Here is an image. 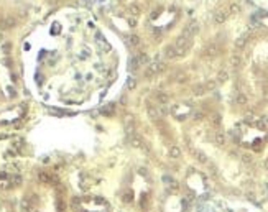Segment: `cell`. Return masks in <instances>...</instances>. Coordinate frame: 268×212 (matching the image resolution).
Returning a JSON list of instances; mask_svg holds the SVG:
<instances>
[{"mask_svg":"<svg viewBox=\"0 0 268 212\" xmlns=\"http://www.w3.org/2000/svg\"><path fill=\"white\" fill-rule=\"evenodd\" d=\"M189 46H191V43H189V38H186V36H179L176 40V53H178V56H183L188 49H189Z\"/></svg>","mask_w":268,"mask_h":212,"instance_id":"cell-1","label":"cell"},{"mask_svg":"<svg viewBox=\"0 0 268 212\" xmlns=\"http://www.w3.org/2000/svg\"><path fill=\"white\" fill-rule=\"evenodd\" d=\"M166 69V64L164 63H151L150 66H148V69H146V73H145V76L146 77H151L153 74H156V73H161V71H164Z\"/></svg>","mask_w":268,"mask_h":212,"instance_id":"cell-2","label":"cell"},{"mask_svg":"<svg viewBox=\"0 0 268 212\" xmlns=\"http://www.w3.org/2000/svg\"><path fill=\"white\" fill-rule=\"evenodd\" d=\"M217 54H219V48H217V45H214V43L207 45V46L204 48V51H203L204 58H216Z\"/></svg>","mask_w":268,"mask_h":212,"instance_id":"cell-3","label":"cell"},{"mask_svg":"<svg viewBox=\"0 0 268 212\" xmlns=\"http://www.w3.org/2000/svg\"><path fill=\"white\" fill-rule=\"evenodd\" d=\"M197 31H199V25H197L196 21H192V23H189L188 27L184 28L183 36H186V38H189V36H192V35H196Z\"/></svg>","mask_w":268,"mask_h":212,"instance_id":"cell-4","label":"cell"},{"mask_svg":"<svg viewBox=\"0 0 268 212\" xmlns=\"http://www.w3.org/2000/svg\"><path fill=\"white\" fill-rule=\"evenodd\" d=\"M164 56H166L168 59H174V58H178L176 48L174 46H166L164 48Z\"/></svg>","mask_w":268,"mask_h":212,"instance_id":"cell-5","label":"cell"},{"mask_svg":"<svg viewBox=\"0 0 268 212\" xmlns=\"http://www.w3.org/2000/svg\"><path fill=\"white\" fill-rule=\"evenodd\" d=\"M192 155H194V158L199 161V163H207L209 159H207V155L203 151H199V150H192Z\"/></svg>","mask_w":268,"mask_h":212,"instance_id":"cell-6","label":"cell"},{"mask_svg":"<svg viewBox=\"0 0 268 212\" xmlns=\"http://www.w3.org/2000/svg\"><path fill=\"white\" fill-rule=\"evenodd\" d=\"M130 145L133 148H142L143 146V140L140 138L138 135H133V137H130Z\"/></svg>","mask_w":268,"mask_h":212,"instance_id":"cell-7","label":"cell"},{"mask_svg":"<svg viewBox=\"0 0 268 212\" xmlns=\"http://www.w3.org/2000/svg\"><path fill=\"white\" fill-rule=\"evenodd\" d=\"M227 12H225V10H219V12H217L216 13V18H214V20H216V23H224V21L227 20Z\"/></svg>","mask_w":268,"mask_h":212,"instance_id":"cell-8","label":"cell"},{"mask_svg":"<svg viewBox=\"0 0 268 212\" xmlns=\"http://www.w3.org/2000/svg\"><path fill=\"white\" fill-rule=\"evenodd\" d=\"M192 94H194L196 97H203L204 94H206V87L204 86H194L192 87Z\"/></svg>","mask_w":268,"mask_h":212,"instance_id":"cell-9","label":"cell"},{"mask_svg":"<svg viewBox=\"0 0 268 212\" xmlns=\"http://www.w3.org/2000/svg\"><path fill=\"white\" fill-rule=\"evenodd\" d=\"M20 209H21V212H31V202L28 199H23L20 204Z\"/></svg>","mask_w":268,"mask_h":212,"instance_id":"cell-10","label":"cell"},{"mask_svg":"<svg viewBox=\"0 0 268 212\" xmlns=\"http://www.w3.org/2000/svg\"><path fill=\"white\" fill-rule=\"evenodd\" d=\"M168 153H170L171 158H179V156H181V148H179V146H171Z\"/></svg>","mask_w":268,"mask_h":212,"instance_id":"cell-11","label":"cell"},{"mask_svg":"<svg viewBox=\"0 0 268 212\" xmlns=\"http://www.w3.org/2000/svg\"><path fill=\"white\" fill-rule=\"evenodd\" d=\"M247 40H249V35H243V36H240L239 40L235 41V48H239V49H242L243 46H245V43H247Z\"/></svg>","mask_w":268,"mask_h":212,"instance_id":"cell-12","label":"cell"},{"mask_svg":"<svg viewBox=\"0 0 268 212\" xmlns=\"http://www.w3.org/2000/svg\"><path fill=\"white\" fill-rule=\"evenodd\" d=\"M214 141H216L217 145H224V143H225V135H224L222 132H217L216 135H214Z\"/></svg>","mask_w":268,"mask_h":212,"instance_id":"cell-13","label":"cell"},{"mask_svg":"<svg viewBox=\"0 0 268 212\" xmlns=\"http://www.w3.org/2000/svg\"><path fill=\"white\" fill-rule=\"evenodd\" d=\"M156 100L158 102H161V104H168V100H170V95L164 92H158L156 94Z\"/></svg>","mask_w":268,"mask_h":212,"instance_id":"cell-14","label":"cell"},{"mask_svg":"<svg viewBox=\"0 0 268 212\" xmlns=\"http://www.w3.org/2000/svg\"><path fill=\"white\" fill-rule=\"evenodd\" d=\"M12 27H15V20L12 17H7L5 20L2 21V28H12Z\"/></svg>","mask_w":268,"mask_h":212,"instance_id":"cell-15","label":"cell"},{"mask_svg":"<svg viewBox=\"0 0 268 212\" xmlns=\"http://www.w3.org/2000/svg\"><path fill=\"white\" fill-rule=\"evenodd\" d=\"M235 102L239 104V105H245V104L249 102V99H247V95H245V94H237Z\"/></svg>","mask_w":268,"mask_h":212,"instance_id":"cell-16","label":"cell"},{"mask_svg":"<svg viewBox=\"0 0 268 212\" xmlns=\"http://www.w3.org/2000/svg\"><path fill=\"white\" fill-rule=\"evenodd\" d=\"M227 79H229V73H227L225 69L219 71V74H217V81H219V82H225Z\"/></svg>","mask_w":268,"mask_h":212,"instance_id":"cell-17","label":"cell"},{"mask_svg":"<svg viewBox=\"0 0 268 212\" xmlns=\"http://www.w3.org/2000/svg\"><path fill=\"white\" fill-rule=\"evenodd\" d=\"M240 63H242V58H240L239 54H234V56L230 58V64H232L234 67H239L240 66Z\"/></svg>","mask_w":268,"mask_h":212,"instance_id":"cell-18","label":"cell"},{"mask_svg":"<svg viewBox=\"0 0 268 212\" xmlns=\"http://www.w3.org/2000/svg\"><path fill=\"white\" fill-rule=\"evenodd\" d=\"M148 115H150V119L158 120V117H160V113H158V109H155V107H148Z\"/></svg>","mask_w":268,"mask_h":212,"instance_id":"cell-19","label":"cell"},{"mask_svg":"<svg viewBox=\"0 0 268 212\" xmlns=\"http://www.w3.org/2000/svg\"><path fill=\"white\" fill-rule=\"evenodd\" d=\"M137 67H138V63H137V61H135V58H133V59H130V61H128V71H130V73H133V71H135Z\"/></svg>","mask_w":268,"mask_h":212,"instance_id":"cell-20","label":"cell"},{"mask_svg":"<svg viewBox=\"0 0 268 212\" xmlns=\"http://www.w3.org/2000/svg\"><path fill=\"white\" fill-rule=\"evenodd\" d=\"M216 86H217L216 81H207L204 87H206V91H214V89H216Z\"/></svg>","mask_w":268,"mask_h":212,"instance_id":"cell-21","label":"cell"},{"mask_svg":"<svg viewBox=\"0 0 268 212\" xmlns=\"http://www.w3.org/2000/svg\"><path fill=\"white\" fill-rule=\"evenodd\" d=\"M130 13L132 15H138L140 13V5H138V3H132L130 5Z\"/></svg>","mask_w":268,"mask_h":212,"instance_id":"cell-22","label":"cell"},{"mask_svg":"<svg viewBox=\"0 0 268 212\" xmlns=\"http://www.w3.org/2000/svg\"><path fill=\"white\" fill-rule=\"evenodd\" d=\"M163 181H164V184H168V186H171V187H176V181H173V179L170 178V176H164L163 178Z\"/></svg>","mask_w":268,"mask_h":212,"instance_id":"cell-23","label":"cell"},{"mask_svg":"<svg viewBox=\"0 0 268 212\" xmlns=\"http://www.w3.org/2000/svg\"><path fill=\"white\" fill-rule=\"evenodd\" d=\"M146 59H148V58H146V54H138L137 58H135V61L138 63V66H140V64H143V63H146Z\"/></svg>","mask_w":268,"mask_h":212,"instance_id":"cell-24","label":"cell"},{"mask_svg":"<svg viewBox=\"0 0 268 212\" xmlns=\"http://www.w3.org/2000/svg\"><path fill=\"white\" fill-rule=\"evenodd\" d=\"M128 41H130V45H133V46H137L138 43H140V38H138L137 35H132L130 38H128Z\"/></svg>","mask_w":268,"mask_h":212,"instance_id":"cell-25","label":"cell"},{"mask_svg":"<svg viewBox=\"0 0 268 212\" xmlns=\"http://www.w3.org/2000/svg\"><path fill=\"white\" fill-rule=\"evenodd\" d=\"M127 87H128V89H135V87H137V81L133 79V77H130V79L127 81Z\"/></svg>","mask_w":268,"mask_h":212,"instance_id":"cell-26","label":"cell"},{"mask_svg":"<svg viewBox=\"0 0 268 212\" xmlns=\"http://www.w3.org/2000/svg\"><path fill=\"white\" fill-rule=\"evenodd\" d=\"M230 12H232V13H239V12H240V7H239L237 3H230Z\"/></svg>","mask_w":268,"mask_h":212,"instance_id":"cell-27","label":"cell"},{"mask_svg":"<svg viewBox=\"0 0 268 212\" xmlns=\"http://www.w3.org/2000/svg\"><path fill=\"white\" fill-rule=\"evenodd\" d=\"M242 159H243V163H245V165H252V161H253L250 155H243V156H242Z\"/></svg>","mask_w":268,"mask_h":212,"instance_id":"cell-28","label":"cell"},{"mask_svg":"<svg viewBox=\"0 0 268 212\" xmlns=\"http://www.w3.org/2000/svg\"><path fill=\"white\" fill-rule=\"evenodd\" d=\"M124 199H125V202H132V199H133V194H132V191H128V192H125V196H124Z\"/></svg>","mask_w":268,"mask_h":212,"instance_id":"cell-29","label":"cell"},{"mask_svg":"<svg viewBox=\"0 0 268 212\" xmlns=\"http://www.w3.org/2000/svg\"><path fill=\"white\" fill-rule=\"evenodd\" d=\"M192 119H194V120H203L204 119V113L203 112H194V113H192Z\"/></svg>","mask_w":268,"mask_h":212,"instance_id":"cell-30","label":"cell"},{"mask_svg":"<svg viewBox=\"0 0 268 212\" xmlns=\"http://www.w3.org/2000/svg\"><path fill=\"white\" fill-rule=\"evenodd\" d=\"M12 183L13 184H20V183H21V176H20V174H15L12 178Z\"/></svg>","mask_w":268,"mask_h":212,"instance_id":"cell-31","label":"cell"},{"mask_svg":"<svg viewBox=\"0 0 268 212\" xmlns=\"http://www.w3.org/2000/svg\"><path fill=\"white\" fill-rule=\"evenodd\" d=\"M212 123H214V125H219V123H221V117H219L217 113L212 115Z\"/></svg>","mask_w":268,"mask_h":212,"instance_id":"cell-32","label":"cell"},{"mask_svg":"<svg viewBox=\"0 0 268 212\" xmlns=\"http://www.w3.org/2000/svg\"><path fill=\"white\" fill-rule=\"evenodd\" d=\"M176 81L178 82H184V81H186V76H184V74H176Z\"/></svg>","mask_w":268,"mask_h":212,"instance_id":"cell-33","label":"cell"},{"mask_svg":"<svg viewBox=\"0 0 268 212\" xmlns=\"http://www.w3.org/2000/svg\"><path fill=\"white\" fill-rule=\"evenodd\" d=\"M112 107H114V105H107V107H104V109H102V113H110V112H112Z\"/></svg>","mask_w":268,"mask_h":212,"instance_id":"cell-34","label":"cell"},{"mask_svg":"<svg viewBox=\"0 0 268 212\" xmlns=\"http://www.w3.org/2000/svg\"><path fill=\"white\" fill-rule=\"evenodd\" d=\"M138 173H140L142 176H146V174H148V169H146V168H138Z\"/></svg>","mask_w":268,"mask_h":212,"instance_id":"cell-35","label":"cell"},{"mask_svg":"<svg viewBox=\"0 0 268 212\" xmlns=\"http://www.w3.org/2000/svg\"><path fill=\"white\" fill-rule=\"evenodd\" d=\"M128 25H130V27H135V25H137V20H135L133 17H130V18H128Z\"/></svg>","mask_w":268,"mask_h":212,"instance_id":"cell-36","label":"cell"},{"mask_svg":"<svg viewBox=\"0 0 268 212\" xmlns=\"http://www.w3.org/2000/svg\"><path fill=\"white\" fill-rule=\"evenodd\" d=\"M10 49H12V45H10V43H5V45H3V51H5V53H8Z\"/></svg>","mask_w":268,"mask_h":212,"instance_id":"cell-37","label":"cell"},{"mask_svg":"<svg viewBox=\"0 0 268 212\" xmlns=\"http://www.w3.org/2000/svg\"><path fill=\"white\" fill-rule=\"evenodd\" d=\"M102 46H104V51H110V45H109V43H102Z\"/></svg>","mask_w":268,"mask_h":212,"instance_id":"cell-38","label":"cell"},{"mask_svg":"<svg viewBox=\"0 0 268 212\" xmlns=\"http://www.w3.org/2000/svg\"><path fill=\"white\" fill-rule=\"evenodd\" d=\"M168 112H170V110H168L166 107H163V109H161V113H168Z\"/></svg>","mask_w":268,"mask_h":212,"instance_id":"cell-39","label":"cell"}]
</instances>
